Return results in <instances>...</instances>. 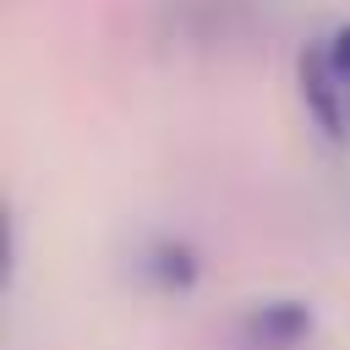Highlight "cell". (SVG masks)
<instances>
[{
  "mask_svg": "<svg viewBox=\"0 0 350 350\" xmlns=\"http://www.w3.org/2000/svg\"><path fill=\"white\" fill-rule=\"evenodd\" d=\"M148 273H153L164 290H186V284L197 279V262H191V252H186V246H153Z\"/></svg>",
  "mask_w": 350,
  "mask_h": 350,
  "instance_id": "3957f363",
  "label": "cell"
},
{
  "mask_svg": "<svg viewBox=\"0 0 350 350\" xmlns=\"http://www.w3.org/2000/svg\"><path fill=\"white\" fill-rule=\"evenodd\" d=\"M246 334H252L257 345L284 350V345H295V339L312 334V306H306V301H262V306L246 312Z\"/></svg>",
  "mask_w": 350,
  "mask_h": 350,
  "instance_id": "7a4b0ae2",
  "label": "cell"
},
{
  "mask_svg": "<svg viewBox=\"0 0 350 350\" xmlns=\"http://www.w3.org/2000/svg\"><path fill=\"white\" fill-rule=\"evenodd\" d=\"M295 77H301V104L312 115V126L328 137V142H345V104H339V66L328 55V44H306L301 60H295Z\"/></svg>",
  "mask_w": 350,
  "mask_h": 350,
  "instance_id": "6da1fadb",
  "label": "cell"
},
{
  "mask_svg": "<svg viewBox=\"0 0 350 350\" xmlns=\"http://www.w3.org/2000/svg\"><path fill=\"white\" fill-rule=\"evenodd\" d=\"M328 55H334V66H339V77L350 82V22H345V27H339V33L328 38Z\"/></svg>",
  "mask_w": 350,
  "mask_h": 350,
  "instance_id": "277c9868",
  "label": "cell"
}]
</instances>
